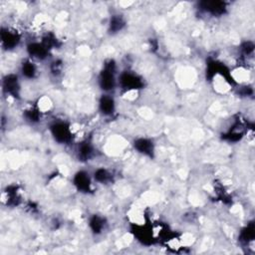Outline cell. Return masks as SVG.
Segmentation results:
<instances>
[{"label":"cell","instance_id":"cell-1","mask_svg":"<svg viewBox=\"0 0 255 255\" xmlns=\"http://www.w3.org/2000/svg\"><path fill=\"white\" fill-rule=\"evenodd\" d=\"M116 64L113 60H110L104 64V67L99 75V85L105 92H111L115 89L116 80Z\"/></svg>","mask_w":255,"mask_h":255},{"label":"cell","instance_id":"cell-2","mask_svg":"<svg viewBox=\"0 0 255 255\" xmlns=\"http://www.w3.org/2000/svg\"><path fill=\"white\" fill-rule=\"evenodd\" d=\"M50 132L54 140L59 144H68L72 140V131L65 122H55L50 126Z\"/></svg>","mask_w":255,"mask_h":255},{"label":"cell","instance_id":"cell-3","mask_svg":"<svg viewBox=\"0 0 255 255\" xmlns=\"http://www.w3.org/2000/svg\"><path fill=\"white\" fill-rule=\"evenodd\" d=\"M119 83L127 91L139 90L144 87V81L140 76L132 72H124L119 78Z\"/></svg>","mask_w":255,"mask_h":255},{"label":"cell","instance_id":"cell-4","mask_svg":"<svg viewBox=\"0 0 255 255\" xmlns=\"http://www.w3.org/2000/svg\"><path fill=\"white\" fill-rule=\"evenodd\" d=\"M3 90L6 94L13 98H18L20 95V83L17 75L9 74L3 78Z\"/></svg>","mask_w":255,"mask_h":255},{"label":"cell","instance_id":"cell-5","mask_svg":"<svg viewBox=\"0 0 255 255\" xmlns=\"http://www.w3.org/2000/svg\"><path fill=\"white\" fill-rule=\"evenodd\" d=\"M73 184L75 187L80 192L88 193L92 189V181H91L90 175L84 170H80L77 173H75L74 179H73Z\"/></svg>","mask_w":255,"mask_h":255},{"label":"cell","instance_id":"cell-6","mask_svg":"<svg viewBox=\"0 0 255 255\" xmlns=\"http://www.w3.org/2000/svg\"><path fill=\"white\" fill-rule=\"evenodd\" d=\"M1 43L3 48L7 50H11L16 48L19 43H20V36L18 35V33L14 30L11 29H1Z\"/></svg>","mask_w":255,"mask_h":255},{"label":"cell","instance_id":"cell-7","mask_svg":"<svg viewBox=\"0 0 255 255\" xmlns=\"http://www.w3.org/2000/svg\"><path fill=\"white\" fill-rule=\"evenodd\" d=\"M27 52L30 57L37 59V60H44L48 57L49 48L42 42H32L27 46Z\"/></svg>","mask_w":255,"mask_h":255},{"label":"cell","instance_id":"cell-8","mask_svg":"<svg viewBox=\"0 0 255 255\" xmlns=\"http://www.w3.org/2000/svg\"><path fill=\"white\" fill-rule=\"evenodd\" d=\"M200 5L202 10L213 16H221L226 11L225 4L221 1H204Z\"/></svg>","mask_w":255,"mask_h":255},{"label":"cell","instance_id":"cell-9","mask_svg":"<svg viewBox=\"0 0 255 255\" xmlns=\"http://www.w3.org/2000/svg\"><path fill=\"white\" fill-rule=\"evenodd\" d=\"M134 147L136 151L144 155L150 156V158H153V156L154 145H153V141L150 139H146V138L136 139L134 142Z\"/></svg>","mask_w":255,"mask_h":255},{"label":"cell","instance_id":"cell-10","mask_svg":"<svg viewBox=\"0 0 255 255\" xmlns=\"http://www.w3.org/2000/svg\"><path fill=\"white\" fill-rule=\"evenodd\" d=\"M99 108L103 115L111 116L116 109V103L114 98L110 95H103L99 101Z\"/></svg>","mask_w":255,"mask_h":255},{"label":"cell","instance_id":"cell-11","mask_svg":"<svg viewBox=\"0 0 255 255\" xmlns=\"http://www.w3.org/2000/svg\"><path fill=\"white\" fill-rule=\"evenodd\" d=\"M93 146L88 141L83 142L79 145V149H78V155L81 161H88L92 154H93Z\"/></svg>","mask_w":255,"mask_h":255},{"label":"cell","instance_id":"cell-12","mask_svg":"<svg viewBox=\"0 0 255 255\" xmlns=\"http://www.w3.org/2000/svg\"><path fill=\"white\" fill-rule=\"evenodd\" d=\"M89 226L93 231V233L100 234L105 228V221L103 218L99 217V215H93V217L90 219Z\"/></svg>","mask_w":255,"mask_h":255},{"label":"cell","instance_id":"cell-13","mask_svg":"<svg viewBox=\"0 0 255 255\" xmlns=\"http://www.w3.org/2000/svg\"><path fill=\"white\" fill-rule=\"evenodd\" d=\"M21 73L27 79H33L36 77L37 68L31 60H26L21 65Z\"/></svg>","mask_w":255,"mask_h":255},{"label":"cell","instance_id":"cell-14","mask_svg":"<svg viewBox=\"0 0 255 255\" xmlns=\"http://www.w3.org/2000/svg\"><path fill=\"white\" fill-rule=\"evenodd\" d=\"M255 237V228L254 224L250 223L244 227L240 232V240L244 243H248L254 239Z\"/></svg>","mask_w":255,"mask_h":255},{"label":"cell","instance_id":"cell-15","mask_svg":"<svg viewBox=\"0 0 255 255\" xmlns=\"http://www.w3.org/2000/svg\"><path fill=\"white\" fill-rule=\"evenodd\" d=\"M125 26L124 19L120 15H114L110 21V31L112 33L120 32Z\"/></svg>","mask_w":255,"mask_h":255},{"label":"cell","instance_id":"cell-16","mask_svg":"<svg viewBox=\"0 0 255 255\" xmlns=\"http://www.w3.org/2000/svg\"><path fill=\"white\" fill-rule=\"evenodd\" d=\"M94 179L100 184H107L112 180V175L106 169H98L94 172Z\"/></svg>","mask_w":255,"mask_h":255},{"label":"cell","instance_id":"cell-17","mask_svg":"<svg viewBox=\"0 0 255 255\" xmlns=\"http://www.w3.org/2000/svg\"><path fill=\"white\" fill-rule=\"evenodd\" d=\"M24 117H25L26 121L32 124H35V123H38L39 120H40V112H39V110L37 109L31 108L24 112Z\"/></svg>","mask_w":255,"mask_h":255},{"label":"cell","instance_id":"cell-18","mask_svg":"<svg viewBox=\"0 0 255 255\" xmlns=\"http://www.w3.org/2000/svg\"><path fill=\"white\" fill-rule=\"evenodd\" d=\"M242 50H243V52H244L246 55L251 54V53L253 52V50H254V45H253V43H251V42H245V43L242 45Z\"/></svg>","mask_w":255,"mask_h":255}]
</instances>
